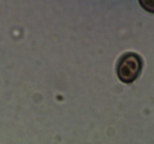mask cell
<instances>
[{
	"instance_id": "7a4b0ae2",
	"label": "cell",
	"mask_w": 154,
	"mask_h": 144,
	"mask_svg": "<svg viewBox=\"0 0 154 144\" xmlns=\"http://www.w3.org/2000/svg\"><path fill=\"white\" fill-rule=\"evenodd\" d=\"M141 5L147 11L153 13L154 0H139Z\"/></svg>"
},
{
	"instance_id": "6da1fadb",
	"label": "cell",
	"mask_w": 154,
	"mask_h": 144,
	"mask_svg": "<svg viewBox=\"0 0 154 144\" xmlns=\"http://www.w3.org/2000/svg\"><path fill=\"white\" fill-rule=\"evenodd\" d=\"M141 68L140 57L135 53H127L122 57L119 62L117 75L122 82L130 83L138 77Z\"/></svg>"
}]
</instances>
